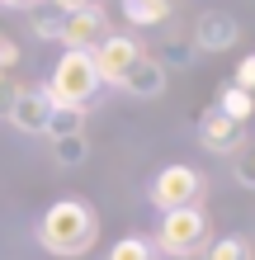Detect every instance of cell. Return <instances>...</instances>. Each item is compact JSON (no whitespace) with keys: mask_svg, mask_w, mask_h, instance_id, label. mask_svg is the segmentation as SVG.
<instances>
[{"mask_svg":"<svg viewBox=\"0 0 255 260\" xmlns=\"http://www.w3.org/2000/svg\"><path fill=\"white\" fill-rule=\"evenodd\" d=\"M123 19L132 28H152L170 19V0H123Z\"/></svg>","mask_w":255,"mask_h":260,"instance_id":"obj_12","label":"cell"},{"mask_svg":"<svg viewBox=\"0 0 255 260\" xmlns=\"http://www.w3.org/2000/svg\"><path fill=\"white\" fill-rule=\"evenodd\" d=\"M14 62H19V43H14V38L5 34V28H0V76H5Z\"/></svg>","mask_w":255,"mask_h":260,"instance_id":"obj_21","label":"cell"},{"mask_svg":"<svg viewBox=\"0 0 255 260\" xmlns=\"http://www.w3.org/2000/svg\"><path fill=\"white\" fill-rule=\"evenodd\" d=\"M156 62L166 67V71H170V67H189V62H194V48H189V43H166V52H161Z\"/></svg>","mask_w":255,"mask_h":260,"instance_id":"obj_19","label":"cell"},{"mask_svg":"<svg viewBox=\"0 0 255 260\" xmlns=\"http://www.w3.org/2000/svg\"><path fill=\"white\" fill-rule=\"evenodd\" d=\"M95 241H99V218L81 199H57L38 218V246L57 260H81L95 251Z\"/></svg>","mask_w":255,"mask_h":260,"instance_id":"obj_1","label":"cell"},{"mask_svg":"<svg viewBox=\"0 0 255 260\" xmlns=\"http://www.w3.org/2000/svg\"><path fill=\"white\" fill-rule=\"evenodd\" d=\"M217 114L246 128V118H255V95H246V90H236V85H227V90L217 95Z\"/></svg>","mask_w":255,"mask_h":260,"instance_id":"obj_14","label":"cell"},{"mask_svg":"<svg viewBox=\"0 0 255 260\" xmlns=\"http://www.w3.org/2000/svg\"><path fill=\"white\" fill-rule=\"evenodd\" d=\"M10 128H19L28 137H43L52 123V100H48V90L33 85V90H14V104H10V118H5Z\"/></svg>","mask_w":255,"mask_h":260,"instance_id":"obj_6","label":"cell"},{"mask_svg":"<svg viewBox=\"0 0 255 260\" xmlns=\"http://www.w3.org/2000/svg\"><path fill=\"white\" fill-rule=\"evenodd\" d=\"M10 104H14V85L0 81V118H10Z\"/></svg>","mask_w":255,"mask_h":260,"instance_id":"obj_22","label":"cell"},{"mask_svg":"<svg viewBox=\"0 0 255 260\" xmlns=\"http://www.w3.org/2000/svg\"><path fill=\"white\" fill-rule=\"evenodd\" d=\"M0 81H5V76H0Z\"/></svg>","mask_w":255,"mask_h":260,"instance_id":"obj_25","label":"cell"},{"mask_svg":"<svg viewBox=\"0 0 255 260\" xmlns=\"http://www.w3.org/2000/svg\"><path fill=\"white\" fill-rule=\"evenodd\" d=\"M90 57H95L99 81H104V85H118V81H123V71L142 57V43L132 38V34H109V38H104Z\"/></svg>","mask_w":255,"mask_h":260,"instance_id":"obj_5","label":"cell"},{"mask_svg":"<svg viewBox=\"0 0 255 260\" xmlns=\"http://www.w3.org/2000/svg\"><path fill=\"white\" fill-rule=\"evenodd\" d=\"M0 5H5V10H28L33 0H0Z\"/></svg>","mask_w":255,"mask_h":260,"instance_id":"obj_24","label":"cell"},{"mask_svg":"<svg viewBox=\"0 0 255 260\" xmlns=\"http://www.w3.org/2000/svg\"><path fill=\"white\" fill-rule=\"evenodd\" d=\"M199 194H203V175L194 171V166H166V171H156L152 180V189H147V199L161 208V213H175V208H189V204H199Z\"/></svg>","mask_w":255,"mask_h":260,"instance_id":"obj_4","label":"cell"},{"mask_svg":"<svg viewBox=\"0 0 255 260\" xmlns=\"http://www.w3.org/2000/svg\"><path fill=\"white\" fill-rule=\"evenodd\" d=\"M28 28L43 38V43H62V28H66V14L52 5V0H33L28 5Z\"/></svg>","mask_w":255,"mask_h":260,"instance_id":"obj_11","label":"cell"},{"mask_svg":"<svg viewBox=\"0 0 255 260\" xmlns=\"http://www.w3.org/2000/svg\"><path fill=\"white\" fill-rule=\"evenodd\" d=\"M199 142H203V151H213V156H241L246 128L232 123V118H222V114L213 109V114L199 118Z\"/></svg>","mask_w":255,"mask_h":260,"instance_id":"obj_9","label":"cell"},{"mask_svg":"<svg viewBox=\"0 0 255 260\" xmlns=\"http://www.w3.org/2000/svg\"><path fill=\"white\" fill-rule=\"evenodd\" d=\"M104 260H161V255L152 246V237H123V241H114V246H109Z\"/></svg>","mask_w":255,"mask_h":260,"instance_id":"obj_15","label":"cell"},{"mask_svg":"<svg viewBox=\"0 0 255 260\" xmlns=\"http://www.w3.org/2000/svg\"><path fill=\"white\" fill-rule=\"evenodd\" d=\"M232 85H236V90H246V95H255V52H246L241 62H236V71H232Z\"/></svg>","mask_w":255,"mask_h":260,"instance_id":"obj_18","label":"cell"},{"mask_svg":"<svg viewBox=\"0 0 255 260\" xmlns=\"http://www.w3.org/2000/svg\"><path fill=\"white\" fill-rule=\"evenodd\" d=\"M232 180H236V185H246V189H255V151L232 156Z\"/></svg>","mask_w":255,"mask_h":260,"instance_id":"obj_20","label":"cell"},{"mask_svg":"<svg viewBox=\"0 0 255 260\" xmlns=\"http://www.w3.org/2000/svg\"><path fill=\"white\" fill-rule=\"evenodd\" d=\"M104 38H109V19H104L99 5H85L76 14H66V28H62L66 52H95Z\"/></svg>","mask_w":255,"mask_h":260,"instance_id":"obj_7","label":"cell"},{"mask_svg":"<svg viewBox=\"0 0 255 260\" xmlns=\"http://www.w3.org/2000/svg\"><path fill=\"white\" fill-rule=\"evenodd\" d=\"M71 133H85V109H52L48 137H71Z\"/></svg>","mask_w":255,"mask_h":260,"instance_id":"obj_17","label":"cell"},{"mask_svg":"<svg viewBox=\"0 0 255 260\" xmlns=\"http://www.w3.org/2000/svg\"><path fill=\"white\" fill-rule=\"evenodd\" d=\"M90 156V142L85 133H71V137H52V161L62 166V171H81Z\"/></svg>","mask_w":255,"mask_h":260,"instance_id":"obj_13","label":"cell"},{"mask_svg":"<svg viewBox=\"0 0 255 260\" xmlns=\"http://www.w3.org/2000/svg\"><path fill=\"white\" fill-rule=\"evenodd\" d=\"M52 100V109H85L90 100L104 90L99 71H95V57L90 52H62L52 67V81L43 85Z\"/></svg>","mask_w":255,"mask_h":260,"instance_id":"obj_2","label":"cell"},{"mask_svg":"<svg viewBox=\"0 0 255 260\" xmlns=\"http://www.w3.org/2000/svg\"><path fill=\"white\" fill-rule=\"evenodd\" d=\"M156 255H170V260H194L208 251V213L199 204L189 208H175V213H161V227H156Z\"/></svg>","mask_w":255,"mask_h":260,"instance_id":"obj_3","label":"cell"},{"mask_svg":"<svg viewBox=\"0 0 255 260\" xmlns=\"http://www.w3.org/2000/svg\"><path fill=\"white\" fill-rule=\"evenodd\" d=\"M62 14H76V10H85V5H95V0H52Z\"/></svg>","mask_w":255,"mask_h":260,"instance_id":"obj_23","label":"cell"},{"mask_svg":"<svg viewBox=\"0 0 255 260\" xmlns=\"http://www.w3.org/2000/svg\"><path fill=\"white\" fill-rule=\"evenodd\" d=\"M241 38V24L232 19L227 10H203L199 19H194V52H227L232 43Z\"/></svg>","mask_w":255,"mask_h":260,"instance_id":"obj_8","label":"cell"},{"mask_svg":"<svg viewBox=\"0 0 255 260\" xmlns=\"http://www.w3.org/2000/svg\"><path fill=\"white\" fill-rule=\"evenodd\" d=\"M203 260H255L250 246H246V237H217L213 246H208Z\"/></svg>","mask_w":255,"mask_h":260,"instance_id":"obj_16","label":"cell"},{"mask_svg":"<svg viewBox=\"0 0 255 260\" xmlns=\"http://www.w3.org/2000/svg\"><path fill=\"white\" fill-rule=\"evenodd\" d=\"M118 90H128L132 100H156V95H166V67L156 62V57H137L128 71H123V81H118Z\"/></svg>","mask_w":255,"mask_h":260,"instance_id":"obj_10","label":"cell"}]
</instances>
